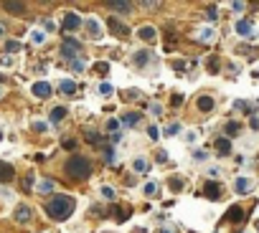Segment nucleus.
Returning a JSON list of instances; mask_svg holds the SVG:
<instances>
[{
	"instance_id": "nucleus-25",
	"label": "nucleus",
	"mask_w": 259,
	"mask_h": 233,
	"mask_svg": "<svg viewBox=\"0 0 259 233\" xmlns=\"http://www.w3.org/2000/svg\"><path fill=\"white\" fill-rule=\"evenodd\" d=\"M31 127H33L36 132H46V130H49V124H46V122H41V120H36Z\"/></svg>"
},
{
	"instance_id": "nucleus-29",
	"label": "nucleus",
	"mask_w": 259,
	"mask_h": 233,
	"mask_svg": "<svg viewBox=\"0 0 259 233\" xmlns=\"http://www.w3.org/2000/svg\"><path fill=\"white\" fill-rule=\"evenodd\" d=\"M99 94H102V96H109V94H112V86H109V84H99Z\"/></svg>"
},
{
	"instance_id": "nucleus-38",
	"label": "nucleus",
	"mask_w": 259,
	"mask_h": 233,
	"mask_svg": "<svg viewBox=\"0 0 259 233\" xmlns=\"http://www.w3.org/2000/svg\"><path fill=\"white\" fill-rule=\"evenodd\" d=\"M87 140H89L92 144H97V142H99V137H97V132H87Z\"/></svg>"
},
{
	"instance_id": "nucleus-40",
	"label": "nucleus",
	"mask_w": 259,
	"mask_h": 233,
	"mask_svg": "<svg viewBox=\"0 0 259 233\" xmlns=\"http://www.w3.org/2000/svg\"><path fill=\"white\" fill-rule=\"evenodd\" d=\"M49 190H51V182H41L39 185V192H49Z\"/></svg>"
},
{
	"instance_id": "nucleus-32",
	"label": "nucleus",
	"mask_w": 259,
	"mask_h": 233,
	"mask_svg": "<svg viewBox=\"0 0 259 233\" xmlns=\"http://www.w3.org/2000/svg\"><path fill=\"white\" fill-rule=\"evenodd\" d=\"M206 16H208L211 20H216V16H218V13H216V6H208V8H206Z\"/></svg>"
},
{
	"instance_id": "nucleus-6",
	"label": "nucleus",
	"mask_w": 259,
	"mask_h": 233,
	"mask_svg": "<svg viewBox=\"0 0 259 233\" xmlns=\"http://www.w3.org/2000/svg\"><path fill=\"white\" fill-rule=\"evenodd\" d=\"M31 94H33L36 99H49V96H51V84H49V82H36V84L31 86Z\"/></svg>"
},
{
	"instance_id": "nucleus-16",
	"label": "nucleus",
	"mask_w": 259,
	"mask_h": 233,
	"mask_svg": "<svg viewBox=\"0 0 259 233\" xmlns=\"http://www.w3.org/2000/svg\"><path fill=\"white\" fill-rule=\"evenodd\" d=\"M251 185H254V182H251L249 178H239V180L234 182V188H236V192H246V190H249Z\"/></svg>"
},
{
	"instance_id": "nucleus-35",
	"label": "nucleus",
	"mask_w": 259,
	"mask_h": 233,
	"mask_svg": "<svg viewBox=\"0 0 259 233\" xmlns=\"http://www.w3.org/2000/svg\"><path fill=\"white\" fill-rule=\"evenodd\" d=\"M226 132H229V134H236V132H239V124H236V122H229V124H226Z\"/></svg>"
},
{
	"instance_id": "nucleus-27",
	"label": "nucleus",
	"mask_w": 259,
	"mask_h": 233,
	"mask_svg": "<svg viewBox=\"0 0 259 233\" xmlns=\"http://www.w3.org/2000/svg\"><path fill=\"white\" fill-rule=\"evenodd\" d=\"M168 185H170L173 190H180V188H183V180H180V178H170V180H168Z\"/></svg>"
},
{
	"instance_id": "nucleus-1",
	"label": "nucleus",
	"mask_w": 259,
	"mask_h": 233,
	"mask_svg": "<svg viewBox=\"0 0 259 233\" xmlns=\"http://www.w3.org/2000/svg\"><path fill=\"white\" fill-rule=\"evenodd\" d=\"M74 208H77V200L71 196H54L49 203H46V213L54 218V220H66L74 216Z\"/></svg>"
},
{
	"instance_id": "nucleus-33",
	"label": "nucleus",
	"mask_w": 259,
	"mask_h": 233,
	"mask_svg": "<svg viewBox=\"0 0 259 233\" xmlns=\"http://www.w3.org/2000/svg\"><path fill=\"white\" fill-rule=\"evenodd\" d=\"M208 68H211V71H218V58H216V56L208 58Z\"/></svg>"
},
{
	"instance_id": "nucleus-37",
	"label": "nucleus",
	"mask_w": 259,
	"mask_h": 233,
	"mask_svg": "<svg viewBox=\"0 0 259 233\" xmlns=\"http://www.w3.org/2000/svg\"><path fill=\"white\" fill-rule=\"evenodd\" d=\"M6 48H8L11 54H13V51H18V48H21V44H16V41H11V44H6Z\"/></svg>"
},
{
	"instance_id": "nucleus-34",
	"label": "nucleus",
	"mask_w": 259,
	"mask_h": 233,
	"mask_svg": "<svg viewBox=\"0 0 259 233\" xmlns=\"http://www.w3.org/2000/svg\"><path fill=\"white\" fill-rule=\"evenodd\" d=\"M170 104H173V106H180V104H183V96H180V94H173V96H170Z\"/></svg>"
},
{
	"instance_id": "nucleus-47",
	"label": "nucleus",
	"mask_w": 259,
	"mask_h": 233,
	"mask_svg": "<svg viewBox=\"0 0 259 233\" xmlns=\"http://www.w3.org/2000/svg\"><path fill=\"white\" fill-rule=\"evenodd\" d=\"M256 230H259V223H256Z\"/></svg>"
},
{
	"instance_id": "nucleus-3",
	"label": "nucleus",
	"mask_w": 259,
	"mask_h": 233,
	"mask_svg": "<svg viewBox=\"0 0 259 233\" xmlns=\"http://www.w3.org/2000/svg\"><path fill=\"white\" fill-rule=\"evenodd\" d=\"M31 218H33V210H31L26 203H18V206L13 208V220H16V223L26 226V223H31Z\"/></svg>"
},
{
	"instance_id": "nucleus-24",
	"label": "nucleus",
	"mask_w": 259,
	"mask_h": 233,
	"mask_svg": "<svg viewBox=\"0 0 259 233\" xmlns=\"http://www.w3.org/2000/svg\"><path fill=\"white\" fill-rule=\"evenodd\" d=\"M137 120H140V114H135V112H130V114H125V116H122V122H125V124H135Z\"/></svg>"
},
{
	"instance_id": "nucleus-14",
	"label": "nucleus",
	"mask_w": 259,
	"mask_h": 233,
	"mask_svg": "<svg viewBox=\"0 0 259 233\" xmlns=\"http://www.w3.org/2000/svg\"><path fill=\"white\" fill-rule=\"evenodd\" d=\"M203 192L211 198V200H216L218 196H221V188L216 185V182H206V188H203Z\"/></svg>"
},
{
	"instance_id": "nucleus-22",
	"label": "nucleus",
	"mask_w": 259,
	"mask_h": 233,
	"mask_svg": "<svg viewBox=\"0 0 259 233\" xmlns=\"http://www.w3.org/2000/svg\"><path fill=\"white\" fill-rule=\"evenodd\" d=\"M132 170H135V172H145V170H147V162H145V160H140V158H137V160H135V162H132Z\"/></svg>"
},
{
	"instance_id": "nucleus-28",
	"label": "nucleus",
	"mask_w": 259,
	"mask_h": 233,
	"mask_svg": "<svg viewBox=\"0 0 259 233\" xmlns=\"http://www.w3.org/2000/svg\"><path fill=\"white\" fill-rule=\"evenodd\" d=\"M137 94H140V92L130 89V92H125V96H122V99H125V102H135V99H137Z\"/></svg>"
},
{
	"instance_id": "nucleus-30",
	"label": "nucleus",
	"mask_w": 259,
	"mask_h": 233,
	"mask_svg": "<svg viewBox=\"0 0 259 233\" xmlns=\"http://www.w3.org/2000/svg\"><path fill=\"white\" fill-rule=\"evenodd\" d=\"M155 190H158V185H155V182H147V185H145V196H153Z\"/></svg>"
},
{
	"instance_id": "nucleus-8",
	"label": "nucleus",
	"mask_w": 259,
	"mask_h": 233,
	"mask_svg": "<svg viewBox=\"0 0 259 233\" xmlns=\"http://www.w3.org/2000/svg\"><path fill=\"white\" fill-rule=\"evenodd\" d=\"M3 10L11 13V16H23L26 13V3H16V0H6L3 3Z\"/></svg>"
},
{
	"instance_id": "nucleus-44",
	"label": "nucleus",
	"mask_w": 259,
	"mask_h": 233,
	"mask_svg": "<svg viewBox=\"0 0 259 233\" xmlns=\"http://www.w3.org/2000/svg\"><path fill=\"white\" fill-rule=\"evenodd\" d=\"M6 82V74H0V84H3Z\"/></svg>"
},
{
	"instance_id": "nucleus-36",
	"label": "nucleus",
	"mask_w": 259,
	"mask_h": 233,
	"mask_svg": "<svg viewBox=\"0 0 259 233\" xmlns=\"http://www.w3.org/2000/svg\"><path fill=\"white\" fill-rule=\"evenodd\" d=\"M44 38H46V36H44L41 30H33V41H36V44H44Z\"/></svg>"
},
{
	"instance_id": "nucleus-18",
	"label": "nucleus",
	"mask_w": 259,
	"mask_h": 233,
	"mask_svg": "<svg viewBox=\"0 0 259 233\" xmlns=\"http://www.w3.org/2000/svg\"><path fill=\"white\" fill-rule=\"evenodd\" d=\"M87 30H89V36H92V38H99V36H102V28H99V23H97V20H89V23H87Z\"/></svg>"
},
{
	"instance_id": "nucleus-39",
	"label": "nucleus",
	"mask_w": 259,
	"mask_h": 233,
	"mask_svg": "<svg viewBox=\"0 0 259 233\" xmlns=\"http://www.w3.org/2000/svg\"><path fill=\"white\" fill-rule=\"evenodd\" d=\"M102 192H104V198H115V190L112 188H102Z\"/></svg>"
},
{
	"instance_id": "nucleus-7",
	"label": "nucleus",
	"mask_w": 259,
	"mask_h": 233,
	"mask_svg": "<svg viewBox=\"0 0 259 233\" xmlns=\"http://www.w3.org/2000/svg\"><path fill=\"white\" fill-rule=\"evenodd\" d=\"M79 26H82V18H79L77 13H66L64 20H61V28H64V30H74V28H79Z\"/></svg>"
},
{
	"instance_id": "nucleus-41",
	"label": "nucleus",
	"mask_w": 259,
	"mask_h": 233,
	"mask_svg": "<svg viewBox=\"0 0 259 233\" xmlns=\"http://www.w3.org/2000/svg\"><path fill=\"white\" fill-rule=\"evenodd\" d=\"M178 130H180V127H178V124H170V127H168V130H165V134H175V132H178Z\"/></svg>"
},
{
	"instance_id": "nucleus-11",
	"label": "nucleus",
	"mask_w": 259,
	"mask_h": 233,
	"mask_svg": "<svg viewBox=\"0 0 259 233\" xmlns=\"http://www.w3.org/2000/svg\"><path fill=\"white\" fill-rule=\"evenodd\" d=\"M59 92L66 94V96H74V92H77V84H74L71 79H64V82L59 84Z\"/></svg>"
},
{
	"instance_id": "nucleus-19",
	"label": "nucleus",
	"mask_w": 259,
	"mask_h": 233,
	"mask_svg": "<svg viewBox=\"0 0 259 233\" xmlns=\"http://www.w3.org/2000/svg\"><path fill=\"white\" fill-rule=\"evenodd\" d=\"M241 218H244V213H241V208H239V206L229 208V220H231V223H239Z\"/></svg>"
},
{
	"instance_id": "nucleus-20",
	"label": "nucleus",
	"mask_w": 259,
	"mask_h": 233,
	"mask_svg": "<svg viewBox=\"0 0 259 233\" xmlns=\"http://www.w3.org/2000/svg\"><path fill=\"white\" fill-rule=\"evenodd\" d=\"M66 114H69V112H66V106H56V109L51 112V120H54V122H61Z\"/></svg>"
},
{
	"instance_id": "nucleus-23",
	"label": "nucleus",
	"mask_w": 259,
	"mask_h": 233,
	"mask_svg": "<svg viewBox=\"0 0 259 233\" xmlns=\"http://www.w3.org/2000/svg\"><path fill=\"white\" fill-rule=\"evenodd\" d=\"M112 213H115V218H117V220H125L130 210H127V208H120V206H117V208H112Z\"/></svg>"
},
{
	"instance_id": "nucleus-17",
	"label": "nucleus",
	"mask_w": 259,
	"mask_h": 233,
	"mask_svg": "<svg viewBox=\"0 0 259 233\" xmlns=\"http://www.w3.org/2000/svg\"><path fill=\"white\" fill-rule=\"evenodd\" d=\"M236 33L239 36H251V23L249 20H239L236 23Z\"/></svg>"
},
{
	"instance_id": "nucleus-9",
	"label": "nucleus",
	"mask_w": 259,
	"mask_h": 233,
	"mask_svg": "<svg viewBox=\"0 0 259 233\" xmlns=\"http://www.w3.org/2000/svg\"><path fill=\"white\" fill-rule=\"evenodd\" d=\"M13 175H16V170H13L8 162L0 160V182H11V180H13Z\"/></svg>"
},
{
	"instance_id": "nucleus-31",
	"label": "nucleus",
	"mask_w": 259,
	"mask_h": 233,
	"mask_svg": "<svg viewBox=\"0 0 259 233\" xmlns=\"http://www.w3.org/2000/svg\"><path fill=\"white\" fill-rule=\"evenodd\" d=\"M201 38H203V41H211V38H213V30H211V28H203V30H201Z\"/></svg>"
},
{
	"instance_id": "nucleus-45",
	"label": "nucleus",
	"mask_w": 259,
	"mask_h": 233,
	"mask_svg": "<svg viewBox=\"0 0 259 233\" xmlns=\"http://www.w3.org/2000/svg\"><path fill=\"white\" fill-rule=\"evenodd\" d=\"M0 142H3V130H0Z\"/></svg>"
},
{
	"instance_id": "nucleus-12",
	"label": "nucleus",
	"mask_w": 259,
	"mask_h": 233,
	"mask_svg": "<svg viewBox=\"0 0 259 233\" xmlns=\"http://www.w3.org/2000/svg\"><path fill=\"white\" fill-rule=\"evenodd\" d=\"M77 44H74V41H66L64 46H61V54H64V58H74V56H77Z\"/></svg>"
},
{
	"instance_id": "nucleus-46",
	"label": "nucleus",
	"mask_w": 259,
	"mask_h": 233,
	"mask_svg": "<svg viewBox=\"0 0 259 233\" xmlns=\"http://www.w3.org/2000/svg\"><path fill=\"white\" fill-rule=\"evenodd\" d=\"M160 233H173V230H160Z\"/></svg>"
},
{
	"instance_id": "nucleus-21",
	"label": "nucleus",
	"mask_w": 259,
	"mask_h": 233,
	"mask_svg": "<svg viewBox=\"0 0 259 233\" xmlns=\"http://www.w3.org/2000/svg\"><path fill=\"white\" fill-rule=\"evenodd\" d=\"M216 150H218V152H224V154H229V152H231L229 140H218V142H216Z\"/></svg>"
},
{
	"instance_id": "nucleus-10",
	"label": "nucleus",
	"mask_w": 259,
	"mask_h": 233,
	"mask_svg": "<svg viewBox=\"0 0 259 233\" xmlns=\"http://www.w3.org/2000/svg\"><path fill=\"white\" fill-rule=\"evenodd\" d=\"M107 8H112V10H122V13H130V10H132V3H127V0H112V3H107Z\"/></svg>"
},
{
	"instance_id": "nucleus-5",
	"label": "nucleus",
	"mask_w": 259,
	"mask_h": 233,
	"mask_svg": "<svg viewBox=\"0 0 259 233\" xmlns=\"http://www.w3.org/2000/svg\"><path fill=\"white\" fill-rule=\"evenodd\" d=\"M137 38H140V41H145V44H155V41H158L155 26H140V28H137Z\"/></svg>"
},
{
	"instance_id": "nucleus-2",
	"label": "nucleus",
	"mask_w": 259,
	"mask_h": 233,
	"mask_svg": "<svg viewBox=\"0 0 259 233\" xmlns=\"http://www.w3.org/2000/svg\"><path fill=\"white\" fill-rule=\"evenodd\" d=\"M64 172L71 178V180H87L92 175V160L89 158H82V154H71L64 165Z\"/></svg>"
},
{
	"instance_id": "nucleus-26",
	"label": "nucleus",
	"mask_w": 259,
	"mask_h": 233,
	"mask_svg": "<svg viewBox=\"0 0 259 233\" xmlns=\"http://www.w3.org/2000/svg\"><path fill=\"white\" fill-rule=\"evenodd\" d=\"M94 71H97L99 76H107V74H109V64H97V66H94Z\"/></svg>"
},
{
	"instance_id": "nucleus-15",
	"label": "nucleus",
	"mask_w": 259,
	"mask_h": 233,
	"mask_svg": "<svg viewBox=\"0 0 259 233\" xmlns=\"http://www.w3.org/2000/svg\"><path fill=\"white\" fill-rule=\"evenodd\" d=\"M135 64L137 66H147V64H150V51H135Z\"/></svg>"
},
{
	"instance_id": "nucleus-42",
	"label": "nucleus",
	"mask_w": 259,
	"mask_h": 233,
	"mask_svg": "<svg viewBox=\"0 0 259 233\" xmlns=\"http://www.w3.org/2000/svg\"><path fill=\"white\" fill-rule=\"evenodd\" d=\"M71 66L77 68V71H82V68H84V61H71Z\"/></svg>"
},
{
	"instance_id": "nucleus-4",
	"label": "nucleus",
	"mask_w": 259,
	"mask_h": 233,
	"mask_svg": "<svg viewBox=\"0 0 259 233\" xmlns=\"http://www.w3.org/2000/svg\"><path fill=\"white\" fill-rule=\"evenodd\" d=\"M107 28L112 30L117 38H127V36H130V28H127L120 18H115V16H112V18H107Z\"/></svg>"
},
{
	"instance_id": "nucleus-43",
	"label": "nucleus",
	"mask_w": 259,
	"mask_h": 233,
	"mask_svg": "<svg viewBox=\"0 0 259 233\" xmlns=\"http://www.w3.org/2000/svg\"><path fill=\"white\" fill-rule=\"evenodd\" d=\"M168 160V152H158V162H165Z\"/></svg>"
},
{
	"instance_id": "nucleus-48",
	"label": "nucleus",
	"mask_w": 259,
	"mask_h": 233,
	"mask_svg": "<svg viewBox=\"0 0 259 233\" xmlns=\"http://www.w3.org/2000/svg\"><path fill=\"white\" fill-rule=\"evenodd\" d=\"M0 33H3V28H0Z\"/></svg>"
},
{
	"instance_id": "nucleus-13",
	"label": "nucleus",
	"mask_w": 259,
	"mask_h": 233,
	"mask_svg": "<svg viewBox=\"0 0 259 233\" xmlns=\"http://www.w3.org/2000/svg\"><path fill=\"white\" fill-rule=\"evenodd\" d=\"M196 106H198L201 112H211V109H213V99H211L208 94H203V96H198V102H196Z\"/></svg>"
}]
</instances>
